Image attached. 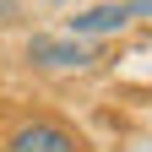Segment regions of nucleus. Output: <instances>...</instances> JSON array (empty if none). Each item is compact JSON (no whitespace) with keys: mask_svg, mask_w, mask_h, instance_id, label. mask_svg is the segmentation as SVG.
I'll return each mask as SVG.
<instances>
[{"mask_svg":"<svg viewBox=\"0 0 152 152\" xmlns=\"http://www.w3.org/2000/svg\"><path fill=\"white\" fill-rule=\"evenodd\" d=\"M6 152H82V147H76V136H71L65 125L33 120V125H16V130H11Z\"/></svg>","mask_w":152,"mask_h":152,"instance_id":"obj_1","label":"nucleus"},{"mask_svg":"<svg viewBox=\"0 0 152 152\" xmlns=\"http://www.w3.org/2000/svg\"><path fill=\"white\" fill-rule=\"evenodd\" d=\"M27 60H38V65H54V71H71V65H87V60H98V54H92L82 38H44L38 33L33 44H27Z\"/></svg>","mask_w":152,"mask_h":152,"instance_id":"obj_2","label":"nucleus"},{"mask_svg":"<svg viewBox=\"0 0 152 152\" xmlns=\"http://www.w3.org/2000/svg\"><path fill=\"white\" fill-rule=\"evenodd\" d=\"M130 22V0H114V6H87L71 16V33L76 38H103V33H120Z\"/></svg>","mask_w":152,"mask_h":152,"instance_id":"obj_3","label":"nucleus"},{"mask_svg":"<svg viewBox=\"0 0 152 152\" xmlns=\"http://www.w3.org/2000/svg\"><path fill=\"white\" fill-rule=\"evenodd\" d=\"M130 16H152V0H130Z\"/></svg>","mask_w":152,"mask_h":152,"instance_id":"obj_4","label":"nucleus"},{"mask_svg":"<svg viewBox=\"0 0 152 152\" xmlns=\"http://www.w3.org/2000/svg\"><path fill=\"white\" fill-rule=\"evenodd\" d=\"M6 11H11V0H0V22H6Z\"/></svg>","mask_w":152,"mask_h":152,"instance_id":"obj_5","label":"nucleus"}]
</instances>
